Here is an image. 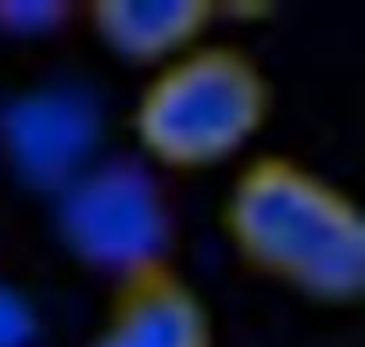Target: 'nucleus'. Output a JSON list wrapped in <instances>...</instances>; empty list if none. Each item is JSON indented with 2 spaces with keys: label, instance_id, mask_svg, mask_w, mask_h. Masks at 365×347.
<instances>
[{
  "label": "nucleus",
  "instance_id": "1",
  "mask_svg": "<svg viewBox=\"0 0 365 347\" xmlns=\"http://www.w3.org/2000/svg\"><path fill=\"white\" fill-rule=\"evenodd\" d=\"M237 258L319 304H354L365 290V219L315 168L262 154L237 172L222 204Z\"/></svg>",
  "mask_w": 365,
  "mask_h": 347
},
{
  "label": "nucleus",
  "instance_id": "2",
  "mask_svg": "<svg viewBox=\"0 0 365 347\" xmlns=\"http://www.w3.org/2000/svg\"><path fill=\"white\" fill-rule=\"evenodd\" d=\"M272 115L262 65L230 43H197L165 61L143 86L133 133L147 161L172 172H205L237 157Z\"/></svg>",
  "mask_w": 365,
  "mask_h": 347
},
{
  "label": "nucleus",
  "instance_id": "3",
  "mask_svg": "<svg viewBox=\"0 0 365 347\" xmlns=\"http://www.w3.org/2000/svg\"><path fill=\"white\" fill-rule=\"evenodd\" d=\"M58 233L79 261L122 279L168 261L175 215L150 165L111 157L58 194Z\"/></svg>",
  "mask_w": 365,
  "mask_h": 347
},
{
  "label": "nucleus",
  "instance_id": "4",
  "mask_svg": "<svg viewBox=\"0 0 365 347\" xmlns=\"http://www.w3.org/2000/svg\"><path fill=\"white\" fill-rule=\"evenodd\" d=\"M0 147L29 190L58 197L93 165L101 108L76 86L29 90L0 111Z\"/></svg>",
  "mask_w": 365,
  "mask_h": 347
},
{
  "label": "nucleus",
  "instance_id": "5",
  "mask_svg": "<svg viewBox=\"0 0 365 347\" xmlns=\"http://www.w3.org/2000/svg\"><path fill=\"white\" fill-rule=\"evenodd\" d=\"M86 347H215V322L197 286L168 261L115 279L108 315Z\"/></svg>",
  "mask_w": 365,
  "mask_h": 347
},
{
  "label": "nucleus",
  "instance_id": "6",
  "mask_svg": "<svg viewBox=\"0 0 365 347\" xmlns=\"http://www.w3.org/2000/svg\"><path fill=\"white\" fill-rule=\"evenodd\" d=\"M212 19L208 0H101L90 8V26L115 58L158 68L197 47Z\"/></svg>",
  "mask_w": 365,
  "mask_h": 347
},
{
  "label": "nucleus",
  "instance_id": "7",
  "mask_svg": "<svg viewBox=\"0 0 365 347\" xmlns=\"http://www.w3.org/2000/svg\"><path fill=\"white\" fill-rule=\"evenodd\" d=\"M68 4H33V0H11V4H0V33L8 36H47L58 33L68 19Z\"/></svg>",
  "mask_w": 365,
  "mask_h": 347
},
{
  "label": "nucleus",
  "instance_id": "8",
  "mask_svg": "<svg viewBox=\"0 0 365 347\" xmlns=\"http://www.w3.org/2000/svg\"><path fill=\"white\" fill-rule=\"evenodd\" d=\"M36 336V311L29 297L0 283V347H29Z\"/></svg>",
  "mask_w": 365,
  "mask_h": 347
}]
</instances>
